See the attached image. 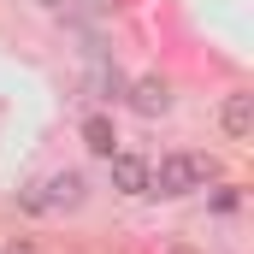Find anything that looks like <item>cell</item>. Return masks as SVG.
<instances>
[{"instance_id":"10","label":"cell","mask_w":254,"mask_h":254,"mask_svg":"<svg viewBox=\"0 0 254 254\" xmlns=\"http://www.w3.org/2000/svg\"><path fill=\"white\" fill-rule=\"evenodd\" d=\"M30 6H42V12H54V6H65V0H30Z\"/></svg>"},{"instance_id":"2","label":"cell","mask_w":254,"mask_h":254,"mask_svg":"<svg viewBox=\"0 0 254 254\" xmlns=\"http://www.w3.org/2000/svg\"><path fill=\"white\" fill-rule=\"evenodd\" d=\"M36 195H42V213H77V207L89 201V178H83L77 166H65V172H48V178L36 184Z\"/></svg>"},{"instance_id":"1","label":"cell","mask_w":254,"mask_h":254,"mask_svg":"<svg viewBox=\"0 0 254 254\" xmlns=\"http://www.w3.org/2000/svg\"><path fill=\"white\" fill-rule=\"evenodd\" d=\"M219 184V160L213 154H166L160 166H148V195H166V201H184V195Z\"/></svg>"},{"instance_id":"5","label":"cell","mask_w":254,"mask_h":254,"mask_svg":"<svg viewBox=\"0 0 254 254\" xmlns=\"http://www.w3.org/2000/svg\"><path fill=\"white\" fill-rule=\"evenodd\" d=\"M148 166H154V160H142V154H125V148H119V154L107 160L113 190H119V195H148Z\"/></svg>"},{"instance_id":"3","label":"cell","mask_w":254,"mask_h":254,"mask_svg":"<svg viewBox=\"0 0 254 254\" xmlns=\"http://www.w3.org/2000/svg\"><path fill=\"white\" fill-rule=\"evenodd\" d=\"M125 101H130V113H142V119H166L172 113V83L160 71H148V77L125 83Z\"/></svg>"},{"instance_id":"4","label":"cell","mask_w":254,"mask_h":254,"mask_svg":"<svg viewBox=\"0 0 254 254\" xmlns=\"http://www.w3.org/2000/svg\"><path fill=\"white\" fill-rule=\"evenodd\" d=\"M219 130H225L231 142H249L254 136V95L249 89H231V95L219 101Z\"/></svg>"},{"instance_id":"7","label":"cell","mask_w":254,"mask_h":254,"mask_svg":"<svg viewBox=\"0 0 254 254\" xmlns=\"http://www.w3.org/2000/svg\"><path fill=\"white\" fill-rule=\"evenodd\" d=\"M125 71H119V65H107V60H95L89 65V95H95V101H125Z\"/></svg>"},{"instance_id":"6","label":"cell","mask_w":254,"mask_h":254,"mask_svg":"<svg viewBox=\"0 0 254 254\" xmlns=\"http://www.w3.org/2000/svg\"><path fill=\"white\" fill-rule=\"evenodd\" d=\"M83 148H89V154H101V160H113V154H119V130H113L107 113H89V119H83Z\"/></svg>"},{"instance_id":"8","label":"cell","mask_w":254,"mask_h":254,"mask_svg":"<svg viewBox=\"0 0 254 254\" xmlns=\"http://www.w3.org/2000/svg\"><path fill=\"white\" fill-rule=\"evenodd\" d=\"M166 254H201V249H190V243H172V249H166Z\"/></svg>"},{"instance_id":"9","label":"cell","mask_w":254,"mask_h":254,"mask_svg":"<svg viewBox=\"0 0 254 254\" xmlns=\"http://www.w3.org/2000/svg\"><path fill=\"white\" fill-rule=\"evenodd\" d=\"M89 6H95V12H113V6H119V0H89Z\"/></svg>"}]
</instances>
